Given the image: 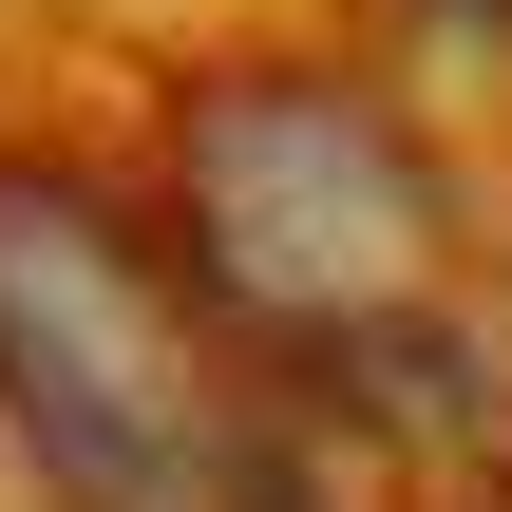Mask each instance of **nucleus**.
Returning a JSON list of instances; mask_svg holds the SVG:
<instances>
[{"mask_svg":"<svg viewBox=\"0 0 512 512\" xmlns=\"http://www.w3.org/2000/svg\"><path fill=\"white\" fill-rule=\"evenodd\" d=\"M152 209L209 266V304L323 418H361L380 456H418V437L475 456L512 304H494V247H475L437 133L380 76H342V57H209L190 114H171V190Z\"/></svg>","mask_w":512,"mask_h":512,"instance_id":"obj_1","label":"nucleus"},{"mask_svg":"<svg viewBox=\"0 0 512 512\" xmlns=\"http://www.w3.org/2000/svg\"><path fill=\"white\" fill-rule=\"evenodd\" d=\"M0 437L57 512H380L399 475L95 152H0Z\"/></svg>","mask_w":512,"mask_h":512,"instance_id":"obj_2","label":"nucleus"}]
</instances>
